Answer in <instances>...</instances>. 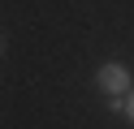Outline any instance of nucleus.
I'll return each instance as SVG.
<instances>
[{
  "mask_svg": "<svg viewBox=\"0 0 134 129\" xmlns=\"http://www.w3.org/2000/svg\"><path fill=\"white\" fill-rule=\"evenodd\" d=\"M130 120H134V99H130Z\"/></svg>",
  "mask_w": 134,
  "mask_h": 129,
  "instance_id": "2",
  "label": "nucleus"
},
{
  "mask_svg": "<svg viewBox=\"0 0 134 129\" xmlns=\"http://www.w3.org/2000/svg\"><path fill=\"white\" fill-rule=\"evenodd\" d=\"M99 86H104L108 95L130 90V73H125V65H104V69H99Z\"/></svg>",
  "mask_w": 134,
  "mask_h": 129,
  "instance_id": "1",
  "label": "nucleus"
}]
</instances>
